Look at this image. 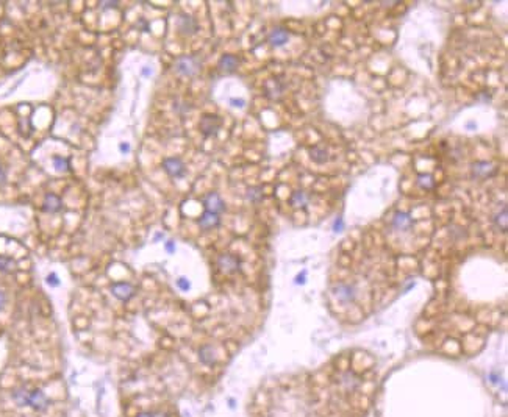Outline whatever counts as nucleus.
<instances>
[{"mask_svg":"<svg viewBox=\"0 0 508 417\" xmlns=\"http://www.w3.org/2000/svg\"><path fill=\"white\" fill-rule=\"evenodd\" d=\"M200 66H202V63L199 56L183 55V56H179L176 63H174V71H176V74H179L180 77H194L199 74Z\"/></svg>","mask_w":508,"mask_h":417,"instance_id":"obj_1","label":"nucleus"},{"mask_svg":"<svg viewBox=\"0 0 508 417\" xmlns=\"http://www.w3.org/2000/svg\"><path fill=\"white\" fill-rule=\"evenodd\" d=\"M222 127V119L216 114H205L199 122V130L205 138H213L219 133Z\"/></svg>","mask_w":508,"mask_h":417,"instance_id":"obj_2","label":"nucleus"},{"mask_svg":"<svg viewBox=\"0 0 508 417\" xmlns=\"http://www.w3.org/2000/svg\"><path fill=\"white\" fill-rule=\"evenodd\" d=\"M333 297L341 303H352L357 299V287L351 283H338L333 287Z\"/></svg>","mask_w":508,"mask_h":417,"instance_id":"obj_3","label":"nucleus"},{"mask_svg":"<svg viewBox=\"0 0 508 417\" xmlns=\"http://www.w3.org/2000/svg\"><path fill=\"white\" fill-rule=\"evenodd\" d=\"M217 267L224 272V274H236L241 269V260L233 253H224L217 258Z\"/></svg>","mask_w":508,"mask_h":417,"instance_id":"obj_4","label":"nucleus"},{"mask_svg":"<svg viewBox=\"0 0 508 417\" xmlns=\"http://www.w3.org/2000/svg\"><path fill=\"white\" fill-rule=\"evenodd\" d=\"M163 169L172 178H183L186 175V166L180 158L169 156L163 161Z\"/></svg>","mask_w":508,"mask_h":417,"instance_id":"obj_5","label":"nucleus"},{"mask_svg":"<svg viewBox=\"0 0 508 417\" xmlns=\"http://www.w3.org/2000/svg\"><path fill=\"white\" fill-rule=\"evenodd\" d=\"M177 28L183 36H191L199 31V22L191 14L182 13L177 18Z\"/></svg>","mask_w":508,"mask_h":417,"instance_id":"obj_6","label":"nucleus"},{"mask_svg":"<svg viewBox=\"0 0 508 417\" xmlns=\"http://www.w3.org/2000/svg\"><path fill=\"white\" fill-rule=\"evenodd\" d=\"M474 178H491L497 173L496 164L491 161H475L471 167Z\"/></svg>","mask_w":508,"mask_h":417,"instance_id":"obj_7","label":"nucleus"},{"mask_svg":"<svg viewBox=\"0 0 508 417\" xmlns=\"http://www.w3.org/2000/svg\"><path fill=\"white\" fill-rule=\"evenodd\" d=\"M203 206H205V211H210V213H214V214H220V213L225 211V203L217 192H210V194H206L205 199H203Z\"/></svg>","mask_w":508,"mask_h":417,"instance_id":"obj_8","label":"nucleus"},{"mask_svg":"<svg viewBox=\"0 0 508 417\" xmlns=\"http://www.w3.org/2000/svg\"><path fill=\"white\" fill-rule=\"evenodd\" d=\"M111 294H113L121 302H127L135 295V286L130 284V283H125V281L115 283L113 286H111Z\"/></svg>","mask_w":508,"mask_h":417,"instance_id":"obj_9","label":"nucleus"},{"mask_svg":"<svg viewBox=\"0 0 508 417\" xmlns=\"http://www.w3.org/2000/svg\"><path fill=\"white\" fill-rule=\"evenodd\" d=\"M28 406L35 411H44L49 406V398L41 389H31L28 394Z\"/></svg>","mask_w":508,"mask_h":417,"instance_id":"obj_10","label":"nucleus"},{"mask_svg":"<svg viewBox=\"0 0 508 417\" xmlns=\"http://www.w3.org/2000/svg\"><path fill=\"white\" fill-rule=\"evenodd\" d=\"M63 210V200L60 196L53 194V192H49L45 194L44 197V203H42V211L44 213H49V214H57Z\"/></svg>","mask_w":508,"mask_h":417,"instance_id":"obj_11","label":"nucleus"},{"mask_svg":"<svg viewBox=\"0 0 508 417\" xmlns=\"http://www.w3.org/2000/svg\"><path fill=\"white\" fill-rule=\"evenodd\" d=\"M391 225H392L394 230H398V231H408L413 227V219H411V216L408 213L398 211V213H394V216H392Z\"/></svg>","mask_w":508,"mask_h":417,"instance_id":"obj_12","label":"nucleus"},{"mask_svg":"<svg viewBox=\"0 0 508 417\" xmlns=\"http://www.w3.org/2000/svg\"><path fill=\"white\" fill-rule=\"evenodd\" d=\"M267 41L272 47H283L290 41L288 30H285L283 27H277V28L271 30V33H269V36H267Z\"/></svg>","mask_w":508,"mask_h":417,"instance_id":"obj_13","label":"nucleus"},{"mask_svg":"<svg viewBox=\"0 0 508 417\" xmlns=\"http://www.w3.org/2000/svg\"><path fill=\"white\" fill-rule=\"evenodd\" d=\"M197 223H199V227H200L202 230L208 231V230H213V228L219 227L220 217H219V214H214V213H210V211H205V213L199 217Z\"/></svg>","mask_w":508,"mask_h":417,"instance_id":"obj_14","label":"nucleus"},{"mask_svg":"<svg viewBox=\"0 0 508 417\" xmlns=\"http://www.w3.org/2000/svg\"><path fill=\"white\" fill-rule=\"evenodd\" d=\"M238 66H240V59H238V56H235V55H224L219 59V69L227 72V74L235 72L238 69Z\"/></svg>","mask_w":508,"mask_h":417,"instance_id":"obj_15","label":"nucleus"},{"mask_svg":"<svg viewBox=\"0 0 508 417\" xmlns=\"http://www.w3.org/2000/svg\"><path fill=\"white\" fill-rule=\"evenodd\" d=\"M264 91H266V95L269 99H278L281 95V92H283V85L277 78L267 80L266 85H264Z\"/></svg>","mask_w":508,"mask_h":417,"instance_id":"obj_16","label":"nucleus"},{"mask_svg":"<svg viewBox=\"0 0 508 417\" xmlns=\"http://www.w3.org/2000/svg\"><path fill=\"white\" fill-rule=\"evenodd\" d=\"M310 158L316 164H325L330 159V155H328V150L324 146H314V147L310 149Z\"/></svg>","mask_w":508,"mask_h":417,"instance_id":"obj_17","label":"nucleus"},{"mask_svg":"<svg viewBox=\"0 0 508 417\" xmlns=\"http://www.w3.org/2000/svg\"><path fill=\"white\" fill-rule=\"evenodd\" d=\"M199 360L205 366H213L216 364V353L213 345H202L199 348Z\"/></svg>","mask_w":508,"mask_h":417,"instance_id":"obj_18","label":"nucleus"},{"mask_svg":"<svg viewBox=\"0 0 508 417\" xmlns=\"http://www.w3.org/2000/svg\"><path fill=\"white\" fill-rule=\"evenodd\" d=\"M246 199L250 203H260V202H263V199H264L263 188L261 186H250L247 189V192H246Z\"/></svg>","mask_w":508,"mask_h":417,"instance_id":"obj_19","label":"nucleus"},{"mask_svg":"<svg viewBox=\"0 0 508 417\" xmlns=\"http://www.w3.org/2000/svg\"><path fill=\"white\" fill-rule=\"evenodd\" d=\"M494 220V225L500 230V231H506V205H502L500 210L494 214L493 217Z\"/></svg>","mask_w":508,"mask_h":417,"instance_id":"obj_20","label":"nucleus"},{"mask_svg":"<svg viewBox=\"0 0 508 417\" xmlns=\"http://www.w3.org/2000/svg\"><path fill=\"white\" fill-rule=\"evenodd\" d=\"M28 394L30 391L25 388H19L13 392V400L18 406H28Z\"/></svg>","mask_w":508,"mask_h":417,"instance_id":"obj_21","label":"nucleus"},{"mask_svg":"<svg viewBox=\"0 0 508 417\" xmlns=\"http://www.w3.org/2000/svg\"><path fill=\"white\" fill-rule=\"evenodd\" d=\"M290 203H291L294 208H305L307 203H308V197H307L305 192H302V191H296V192H293V196H291V199H290Z\"/></svg>","mask_w":508,"mask_h":417,"instance_id":"obj_22","label":"nucleus"},{"mask_svg":"<svg viewBox=\"0 0 508 417\" xmlns=\"http://www.w3.org/2000/svg\"><path fill=\"white\" fill-rule=\"evenodd\" d=\"M16 270V261L8 256H0V272L4 274H13Z\"/></svg>","mask_w":508,"mask_h":417,"instance_id":"obj_23","label":"nucleus"},{"mask_svg":"<svg viewBox=\"0 0 508 417\" xmlns=\"http://www.w3.org/2000/svg\"><path fill=\"white\" fill-rule=\"evenodd\" d=\"M52 163H53V167L58 170V172H68L71 167H69V159L68 158H63L60 155H55L52 158Z\"/></svg>","mask_w":508,"mask_h":417,"instance_id":"obj_24","label":"nucleus"},{"mask_svg":"<svg viewBox=\"0 0 508 417\" xmlns=\"http://www.w3.org/2000/svg\"><path fill=\"white\" fill-rule=\"evenodd\" d=\"M33 133V127L30 124L28 117H21L19 119V135L22 138H30V135Z\"/></svg>","mask_w":508,"mask_h":417,"instance_id":"obj_25","label":"nucleus"},{"mask_svg":"<svg viewBox=\"0 0 508 417\" xmlns=\"http://www.w3.org/2000/svg\"><path fill=\"white\" fill-rule=\"evenodd\" d=\"M418 185L422 188V189H432L435 186V180L430 173H421L418 175Z\"/></svg>","mask_w":508,"mask_h":417,"instance_id":"obj_26","label":"nucleus"},{"mask_svg":"<svg viewBox=\"0 0 508 417\" xmlns=\"http://www.w3.org/2000/svg\"><path fill=\"white\" fill-rule=\"evenodd\" d=\"M45 281H47V284H49V286H52V287H57V286H60V277H58L57 274H53V272H52V274H49V275H47Z\"/></svg>","mask_w":508,"mask_h":417,"instance_id":"obj_27","label":"nucleus"},{"mask_svg":"<svg viewBox=\"0 0 508 417\" xmlns=\"http://www.w3.org/2000/svg\"><path fill=\"white\" fill-rule=\"evenodd\" d=\"M177 286L180 287L182 291H189V289H191V283H189L188 278H185V277H182V278L177 280Z\"/></svg>","mask_w":508,"mask_h":417,"instance_id":"obj_28","label":"nucleus"},{"mask_svg":"<svg viewBox=\"0 0 508 417\" xmlns=\"http://www.w3.org/2000/svg\"><path fill=\"white\" fill-rule=\"evenodd\" d=\"M136 417H166V414L160 412V411H144V412H139Z\"/></svg>","mask_w":508,"mask_h":417,"instance_id":"obj_29","label":"nucleus"},{"mask_svg":"<svg viewBox=\"0 0 508 417\" xmlns=\"http://www.w3.org/2000/svg\"><path fill=\"white\" fill-rule=\"evenodd\" d=\"M230 105L235 106V108H244L246 100L244 99H230Z\"/></svg>","mask_w":508,"mask_h":417,"instance_id":"obj_30","label":"nucleus"},{"mask_svg":"<svg viewBox=\"0 0 508 417\" xmlns=\"http://www.w3.org/2000/svg\"><path fill=\"white\" fill-rule=\"evenodd\" d=\"M119 2H100V8L102 10H111V8H118Z\"/></svg>","mask_w":508,"mask_h":417,"instance_id":"obj_31","label":"nucleus"},{"mask_svg":"<svg viewBox=\"0 0 508 417\" xmlns=\"http://www.w3.org/2000/svg\"><path fill=\"white\" fill-rule=\"evenodd\" d=\"M5 183H7V172H5L4 166L0 164V188H2Z\"/></svg>","mask_w":508,"mask_h":417,"instance_id":"obj_32","label":"nucleus"},{"mask_svg":"<svg viewBox=\"0 0 508 417\" xmlns=\"http://www.w3.org/2000/svg\"><path fill=\"white\" fill-rule=\"evenodd\" d=\"M343 227H344L343 219H341V217H338V219L335 220V223H333V230H335V231H341V230H343Z\"/></svg>","mask_w":508,"mask_h":417,"instance_id":"obj_33","label":"nucleus"},{"mask_svg":"<svg viewBox=\"0 0 508 417\" xmlns=\"http://www.w3.org/2000/svg\"><path fill=\"white\" fill-rule=\"evenodd\" d=\"M166 250H167L169 253H174V252H176V244H174V241H167V243H166Z\"/></svg>","mask_w":508,"mask_h":417,"instance_id":"obj_34","label":"nucleus"},{"mask_svg":"<svg viewBox=\"0 0 508 417\" xmlns=\"http://www.w3.org/2000/svg\"><path fill=\"white\" fill-rule=\"evenodd\" d=\"M119 150H121L122 153H129V150H130V146H129V144H127V142H122L121 146H119Z\"/></svg>","mask_w":508,"mask_h":417,"instance_id":"obj_35","label":"nucleus"},{"mask_svg":"<svg viewBox=\"0 0 508 417\" xmlns=\"http://www.w3.org/2000/svg\"><path fill=\"white\" fill-rule=\"evenodd\" d=\"M5 302H7V297H5V294H4L2 291H0V310H2V308H4V305H5Z\"/></svg>","mask_w":508,"mask_h":417,"instance_id":"obj_36","label":"nucleus"},{"mask_svg":"<svg viewBox=\"0 0 508 417\" xmlns=\"http://www.w3.org/2000/svg\"><path fill=\"white\" fill-rule=\"evenodd\" d=\"M296 283H297V284H304V283H305V272H302V275H299V277H297Z\"/></svg>","mask_w":508,"mask_h":417,"instance_id":"obj_37","label":"nucleus"},{"mask_svg":"<svg viewBox=\"0 0 508 417\" xmlns=\"http://www.w3.org/2000/svg\"><path fill=\"white\" fill-rule=\"evenodd\" d=\"M142 75H150V71L149 69H142Z\"/></svg>","mask_w":508,"mask_h":417,"instance_id":"obj_38","label":"nucleus"},{"mask_svg":"<svg viewBox=\"0 0 508 417\" xmlns=\"http://www.w3.org/2000/svg\"><path fill=\"white\" fill-rule=\"evenodd\" d=\"M161 237H163V234H156V236H155V241H158V239H161Z\"/></svg>","mask_w":508,"mask_h":417,"instance_id":"obj_39","label":"nucleus"},{"mask_svg":"<svg viewBox=\"0 0 508 417\" xmlns=\"http://www.w3.org/2000/svg\"><path fill=\"white\" fill-rule=\"evenodd\" d=\"M468 127H469V128H472V127H477V125H475V124H472V122H469V124H468Z\"/></svg>","mask_w":508,"mask_h":417,"instance_id":"obj_40","label":"nucleus"}]
</instances>
